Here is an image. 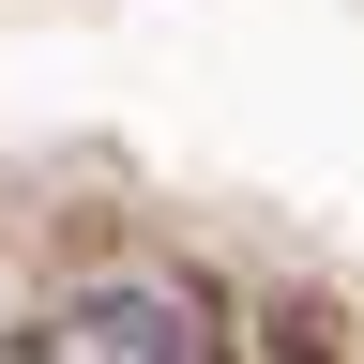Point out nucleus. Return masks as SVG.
<instances>
[{"label": "nucleus", "instance_id": "1", "mask_svg": "<svg viewBox=\"0 0 364 364\" xmlns=\"http://www.w3.org/2000/svg\"><path fill=\"white\" fill-rule=\"evenodd\" d=\"M273 364H334V318H318V304H273Z\"/></svg>", "mask_w": 364, "mask_h": 364}, {"label": "nucleus", "instance_id": "2", "mask_svg": "<svg viewBox=\"0 0 364 364\" xmlns=\"http://www.w3.org/2000/svg\"><path fill=\"white\" fill-rule=\"evenodd\" d=\"M0 364H31V334H0Z\"/></svg>", "mask_w": 364, "mask_h": 364}]
</instances>
